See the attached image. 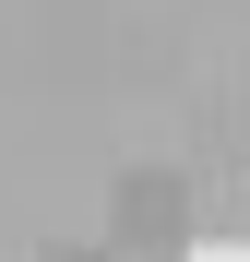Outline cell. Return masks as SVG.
<instances>
[{"mask_svg":"<svg viewBox=\"0 0 250 262\" xmlns=\"http://www.w3.org/2000/svg\"><path fill=\"white\" fill-rule=\"evenodd\" d=\"M119 250H191V179H131L119 191Z\"/></svg>","mask_w":250,"mask_h":262,"instance_id":"1","label":"cell"},{"mask_svg":"<svg viewBox=\"0 0 250 262\" xmlns=\"http://www.w3.org/2000/svg\"><path fill=\"white\" fill-rule=\"evenodd\" d=\"M179 262H250V238H191Z\"/></svg>","mask_w":250,"mask_h":262,"instance_id":"3","label":"cell"},{"mask_svg":"<svg viewBox=\"0 0 250 262\" xmlns=\"http://www.w3.org/2000/svg\"><path fill=\"white\" fill-rule=\"evenodd\" d=\"M191 238H250V167H202L191 179Z\"/></svg>","mask_w":250,"mask_h":262,"instance_id":"2","label":"cell"}]
</instances>
